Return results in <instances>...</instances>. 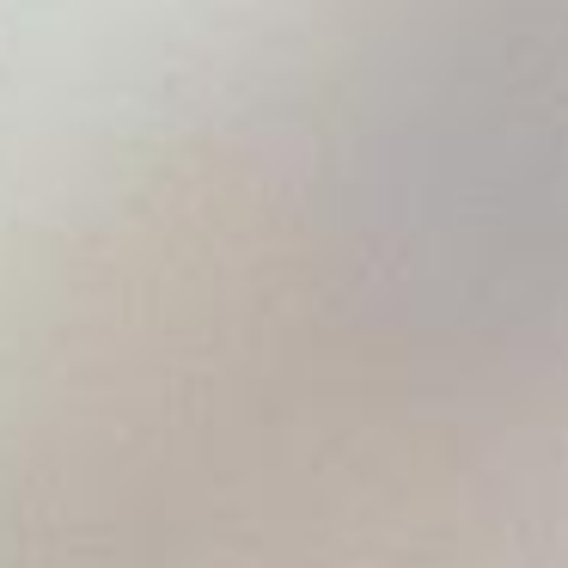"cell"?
<instances>
[{
	"instance_id": "6da1fadb",
	"label": "cell",
	"mask_w": 568,
	"mask_h": 568,
	"mask_svg": "<svg viewBox=\"0 0 568 568\" xmlns=\"http://www.w3.org/2000/svg\"><path fill=\"white\" fill-rule=\"evenodd\" d=\"M336 221L409 318L568 312V0H458L409 26L336 129Z\"/></svg>"
}]
</instances>
